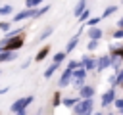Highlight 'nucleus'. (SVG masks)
<instances>
[{
    "label": "nucleus",
    "mask_w": 123,
    "mask_h": 115,
    "mask_svg": "<svg viewBox=\"0 0 123 115\" xmlns=\"http://www.w3.org/2000/svg\"><path fill=\"white\" fill-rule=\"evenodd\" d=\"M73 113L75 115H92L94 113V100L92 98H85V100H79L73 107Z\"/></svg>",
    "instance_id": "obj_1"
},
{
    "label": "nucleus",
    "mask_w": 123,
    "mask_h": 115,
    "mask_svg": "<svg viewBox=\"0 0 123 115\" xmlns=\"http://www.w3.org/2000/svg\"><path fill=\"white\" fill-rule=\"evenodd\" d=\"M33 102H35V96H31V94H29V96H23V98H17V100H15V102L10 105V111H12V113L23 111V109H27V107H29Z\"/></svg>",
    "instance_id": "obj_2"
},
{
    "label": "nucleus",
    "mask_w": 123,
    "mask_h": 115,
    "mask_svg": "<svg viewBox=\"0 0 123 115\" xmlns=\"http://www.w3.org/2000/svg\"><path fill=\"white\" fill-rule=\"evenodd\" d=\"M23 42H25V33H23V34H17V36H13V38H10V40H6V42H2L0 46H2L4 50L17 52L19 48H23Z\"/></svg>",
    "instance_id": "obj_3"
},
{
    "label": "nucleus",
    "mask_w": 123,
    "mask_h": 115,
    "mask_svg": "<svg viewBox=\"0 0 123 115\" xmlns=\"http://www.w3.org/2000/svg\"><path fill=\"white\" fill-rule=\"evenodd\" d=\"M86 75H88V71H86L83 65H79L77 69H73V84H75L77 88H81V86L85 84V79H86Z\"/></svg>",
    "instance_id": "obj_4"
},
{
    "label": "nucleus",
    "mask_w": 123,
    "mask_h": 115,
    "mask_svg": "<svg viewBox=\"0 0 123 115\" xmlns=\"http://www.w3.org/2000/svg\"><path fill=\"white\" fill-rule=\"evenodd\" d=\"M113 102H115V86L108 88V90H106V92L100 96V105H102V107L113 105Z\"/></svg>",
    "instance_id": "obj_5"
},
{
    "label": "nucleus",
    "mask_w": 123,
    "mask_h": 115,
    "mask_svg": "<svg viewBox=\"0 0 123 115\" xmlns=\"http://www.w3.org/2000/svg\"><path fill=\"white\" fill-rule=\"evenodd\" d=\"M35 12H37V8H25V10H21V12H17V13H13V21L17 23V21H25V19H33V17H35Z\"/></svg>",
    "instance_id": "obj_6"
},
{
    "label": "nucleus",
    "mask_w": 123,
    "mask_h": 115,
    "mask_svg": "<svg viewBox=\"0 0 123 115\" xmlns=\"http://www.w3.org/2000/svg\"><path fill=\"white\" fill-rule=\"evenodd\" d=\"M111 61H113V56H110V54L96 58V71H104V69H110V67H111Z\"/></svg>",
    "instance_id": "obj_7"
},
{
    "label": "nucleus",
    "mask_w": 123,
    "mask_h": 115,
    "mask_svg": "<svg viewBox=\"0 0 123 115\" xmlns=\"http://www.w3.org/2000/svg\"><path fill=\"white\" fill-rule=\"evenodd\" d=\"M71 82H73V71L65 67V71L60 75V80H58V84H60L62 88H65V86H69Z\"/></svg>",
    "instance_id": "obj_8"
},
{
    "label": "nucleus",
    "mask_w": 123,
    "mask_h": 115,
    "mask_svg": "<svg viewBox=\"0 0 123 115\" xmlns=\"http://www.w3.org/2000/svg\"><path fill=\"white\" fill-rule=\"evenodd\" d=\"M77 94L81 96V100H85V98H94V94H96V90H94V86H88V84H83L81 88H77Z\"/></svg>",
    "instance_id": "obj_9"
},
{
    "label": "nucleus",
    "mask_w": 123,
    "mask_h": 115,
    "mask_svg": "<svg viewBox=\"0 0 123 115\" xmlns=\"http://www.w3.org/2000/svg\"><path fill=\"white\" fill-rule=\"evenodd\" d=\"M86 36H88V40H100V38L104 36V31L94 25V27H88V29H86Z\"/></svg>",
    "instance_id": "obj_10"
},
{
    "label": "nucleus",
    "mask_w": 123,
    "mask_h": 115,
    "mask_svg": "<svg viewBox=\"0 0 123 115\" xmlns=\"http://www.w3.org/2000/svg\"><path fill=\"white\" fill-rule=\"evenodd\" d=\"M50 52H52V46L50 44H44L42 48H38V52H37V56L33 58L35 61H44L48 56H50Z\"/></svg>",
    "instance_id": "obj_11"
},
{
    "label": "nucleus",
    "mask_w": 123,
    "mask_h": 115,
    "mask_svg": "<svg viewBox=\"0 0 123 115\" xmlns=\"http://www.w3.org/2000/svg\"><path fill=\"white\" fill-rule=\"evenodd\" d=\"M81 65L90 73V71H94V69H96V58H94V56H83Z\"/></svg>",
    "instance_id": "obj_12"
},
{
    "label": "nucleus",
    "mask_w": 123,
    "mask_h": 115,
    "mask_svg": "<svg viewBox=\"0 0 123 115\" xmlns=\"http://www.w3.org/2000/svg\"><path fill=\"white\" fill-rule=\"evenodd\" d=\"M108 54L113 56V58H119L123 61V46H115V44H110L108 46Z\"/></svg>",
    "instance_id": "obj_13"
},
{
    "label": "nucleus",
    "mask_w": 123,
    "mask_h": 115,
    "mask_svg": "<svg viewBox=\"0 0 123 115\" xmlns=\"http://www.w3.org/2000/svg\"><path fill=\"white\" fill-rule=\"evenodd\" d=\"M86 8H88V0H79V2L75 4V8H73V15H75V17H79Z\"/></svg>",
    "instance_id": "obj_14"
},
{
    "label": "nucleus",
    "mask_w": 123,
    "mask_h": 115,
    "mask_svg": "<svg viewBox=\"0 0 123 115\" xmlns=\"http://www.w3.org/2000/svg\"><path fill=\"white\" fill-rule=\"evenodd\" d=\"M25 31H23V27H19V29H10L8 33H4V38L0 40V44L2 42H6V40H10V38H13V36H17V34H23Z\"/></svg>",
    "instance_id": "obj_15"
},
{
    "label": "nucleus",
    "mask_w": 123,
    "mask_h": 115,
    "mask_svg": "<svg viewBox=\"0 0 123 115\" xmlns=\"http://www.w3.org/2000/svg\"><path fill=\"white\" fill-rule=\"evenodd\" d=\"M13 59H15V52H12V50H4V48H2V52H0V63L13 61Z\"/></svg>",
    "instance_id": "obj_16"
},
{
    "label": "nucleus",
    "mask_w": 123,
    "mask_h": 115,
    "mask_svg": "<svg viewBox=\"0 0 123 115\" xmlns=\"http://www.w3.org/2000/svg\"><path fill=\"white\" fill-rule=\"evenodd\" d=\"M58 69H60V63H54V61H52V63H50V65H48V67L44 69L42 77H44V79H52V75H54V73H56Z\"/></svg>",
    "instance_id": "obj_17"
},
{
    "label": "nucleus",
    "mask_w": 123,
    "mask_h": 115,
    "mask_svg": "<svg viewBox=\"0 0 123 115\" xmlns=\"http://www.w3.org/2000/svg\"><path fill=\"white\" fill-rule=\"evenodd\" d=\"M79 100H81V96H79V94H77V96H69V98H63V100H62V105H65V107H71V109H73V107H75V104H77Z\"/></svg>",
    "instance_id": "obj_18"
},
{
    "label": "nucleus",
    "mask_w": 123,
    "mask_h": 115,
    "mask_svg": "<svg viewBox=\"0 0 123 115\" xmlns=\"http://www.w3.org/2000/svg\"><path fill=\"white\" fill-rule=\"evenodd\" d=\"M77 44H79V36L75 34L73 38H69V42H67V46H65V54H71V52L77 48Z\"/></svg>",
    "instance_id": "obj_19"
},
{
    "label": "nucleus",
    "mask_w": 123,
    "mask_h": 115,
    "mask_svg": "<svg viewBox=\"0 0 123 115\" xmlns=\"http://www.w3.org/2000/svg\"><path fill=\"white\" fill-rule=\"evenodd\" d=\"M46 12H50V6H48V4H44V6H38V8H37V12H35V17H33V19H38V17H42Z\"/></svg>",
    "instance_id": "obj_20"
},
{
    "label": "nucleus",
    "mask_w": 123,
    "mask_h": 115,
    "mask_svg": "<svg viewBox=\"0 0 123 115\" xmlns=\"http://www.w3.org/2000/svg\"><path fill=\"white\" fill-rule=\"evenodd\" d=\"M52 33H54V27H46V29H44V31H42V33L38 34L37 42H42V40H46V38H48V36H50Z\"/></svg>",
    "instance_id": "obj_21"
},
{
    "label": "nucleus",
    "mask_w": 123,
    "mask_h": 115,
    "mask_svg": "<svg viewBox=\"0 0 123 115\" xmlns=\"http://www.w3.org/2000/svg\"><path fill=\"white\" fill-rule=\"evenodd\" d=\"M115 12H117V6H108V8H106V10H104V12L100 13V17H102V19H106V17L113 15Z\"/></svg>",
    "instance_id": "obj_22"
},
{
    "label": "nucleus",
    "mask_w": 123,
    "mask_h": 115,
    "mask_svg": "<svg viewBox=\"0 0 123 115\" xmlns=\"http://www.w3.org/2000/svg\"><path fill=\"white\" fill-rule=\"evenodd\" d=\"M65 58H67L65 50H63V52H56V54H54V58H52V61H54V63H63V61H65Z\"/></svg>",
    "instance_id": "obj_23"
},
{
    "label": "nucleus",
    "mask_w": 123,
    "mask_h": 115,
    "mask_svg": "<svg viewBox=\"0 0 123 115\" xmlns=\"http://www.w3.org/2000/svg\"><path fill=\"white\" fill-rule=\"evenodd\" d=\"M62 94H60V90H56L54 92V96H52V107H58V105H62Z\"/></svg>",
    "instance_id": "obj_24"
},
{
    "label": "nucleus",
    "mask_w": 123,
    "mask_h": 115,
    "mask_svg": "<svg viewBox=\"0 0 123 115\" xmlns=\"http://www.w3.org/2000/svg\"><path fill=\"white\" fill-rule=\"evenodd\" d=\"M77 19H79V21H81V23H86V21H88V19H90V10H88V8H86V10H85V12H83V13H81V15H79V17H77Z\"/></svg>",
    "instance_id": "obj_25"
},
{
    "label": "nucleus",
    "mask_w": 123,
    "mask_h": 115,
    "mask_svg": "<svg viewBox=\"0 0 123 115\" xmlns=\"http://www.w3.org/2000/svg\"><path fill=\"white\" fill-rule=\"evenodd\" d=\"M98 46H100V40H88L86 50H88V52H94V50H98Z\"/></svg>",
    "instance_id": "obj_26"
},
{
    "label": "nucleus",
    "mask_w": 123,
    "mask_h": 115,
    "mask_svg": "<svg viewBox=\"0 0 123 115\" xmlns=\"http://www.w3.org/2000/svg\"><path fill=\"white\" fill-rule=\"evenodd\" d=\"M123 84V69H119L117 73H115V82H113V86H121Z\"/></svg>",
    "instance_id": "obj_27"
},
{
    "label": "nucleus",
    "mask_w": 123,
    "mask_h": 115,
    "mask_svg": "<svg viewBox=\"0 0 123 115\" xmlns=\"http://www.w3.org/2000/svg\"><path fill=\"white\" fill-rule=\"evenodd\" d=\"M42 0H25V8H38Z\"/></svg>",
    "instance_id": "obj_28"
},
{
    "label": "nucleus",
    "mask_w": 123,
    "mask_h": 115,
    "mask_svg": "<svg viewBox=\"0 0 123 115\" xmlns=\"http://www.w3.org/2000/svg\"><path fill=\"white\" fill-rule=\"evenodd\" d=\"M121 63H123V61H121L119 58H113V61H111V69H113V71L117 73V71L121 69Z\"/></svg>",
    "instance_id": "obj_29"
},
{
    "label": "nucleus",
    "mask_w": 123,
    "mask_h": 115,
    "mask_svg": "<svg viewBox=\"0 0 123 115\" xmlns=\"http://www.w3.org/2000/svg\"><path fill=\"white\" fill-rule=\"evenodd\" d=\"M100 21H102V17H90V19H88L85 25H86V27H94V25H98Z\"/></svg>",
    "instance_id": "obj_30"
},
{
    "label": "nucleus",
    "mask_w": 123,
    "mask_h": 115,
    "mask_svg": "<svg viewBox=\"0 0 123 115\" xmlns=\"http://www.w3.org/2000/svg\"><path fill=\"white\" fill-rule=\"evenodd\" d=\"M79 65H81V61H75V59H69V61H67V65H65V67H67V69H71V71H73V69H77V67H79Z\"/></svg>",
    "instance_id": "obj_31"
},
{
    "label": "nucleus",
    "mask_w": 123,
    "mask_h": 115,
    "mask_svg": "<svg viewBox=\"0 0 123 115\" xmlns=\"http://www.w3.org/2000/svg\"><path fill=\"white\" fill-rule=\"evenodd\" d=\"M10 29H12V23H10V21H0V31L8 33Z\"/></svg>",
    "instance_id": "obj_32"
},
{
    "label": "nucleus",
    "mask_w": 123,
    "mask_h": 115,
    "mask_svg": "<svg viewBox=\"0 0 123 115\" xmlns=\"http://www.w3.org/2000/svg\"><path fill=\"white\" fill-rule=\"evenodd\" d=\"M111 36H113V38H123V29H119V27H117V29L111 33Z\"/></svg>",
    "instance_id": "obj_33"
},
{
    "label": "nucleus",
    "mask_w": 123,
    "mask_h": 115,
    "mask_svg": "<svg viewBox=\"0 0 123 115\" xmlns=\"http://www.w3.org/2000/svg\"><path fill=\"white\" fill-rule=\"evenodd\" d=\"M113 105L119 109V111H123V98H115V102H113Z\"/></svg>",
    "instance_id": "obj_34"
},
{
    "label": "nucleus",
    "mask_w": 123,
    "mask_h": 115,
    "mask_svg": "<svg viewBox=\"0 0 123 115\" xmlns=\"http://www.w3.org/2000/svg\"><path fill=\"white\" fill-rule=\"evenodd\" d=\"M31 61H33V59H27V61H23V65H21V69H27V67L31 65Z\"/></svg>",
    "instance_id": "obj_35"
},
{
    "label": "nucleus",
    "mask_w": 123,
    "mask_h": 115,
    "mask_svg": "<svg viewBox=\"0 0 123 115\" xmlns=\"http://www.w3.org/2000/svg\"><path fill=\"white\" fill-rule=\"evenodd\" d=\"M8 90H10V86H4V88H0V96H4Z\"/></svg>",
    "instance_id": "obj_36"
},
{
    "label": "nucleus",
    "mask_w": 123,
    "mask_h": 115,
    "mask_svg": "<svg viewBox=\"0 0 123 115\" xmlns=\"http://www.w3.org/2000/svg\"><path fill=\"white\" fill-rule=\"evenodd\" d=\"M117 27H119V29H123V17H121V19L117 21Z\"/></svg>",
    "instance_id": "obj_37"
},
{
    "label": "nucleus",
    "mask_w": 123,
    "mask_h": 115,
    "mask_svg": "<svg viewBox=\"0 0 123 115\" xmlns=\"http://www.w3.org/2000/svg\"><path fill=\"white\" fill-rule=\"evenodd\" d=\"M13 115H27V109H23V111H17V113H13Z\"/></svg>",
    "instance_id": "obj_38"
},
{
    "label": "nucleus",
    "mask_w": 123,
    "mask_h": 115,
    "mask_svg": "<svg viewBox=\"0 0 123 115\" xmlns=\"http://www.w3.org/2000/svg\"><path fill=\"white\" fill-rule=\"evenodd\" d=\"M92 115H104V113H102V111H96V113H92Z\"/></svg>",
    "instance_id": "obj_39"
},
{
    "label": "nucleus",
    "mask_w": 123,
    "mask_h": 115,
    "mask_svg": "<svg viewBox=\"0 0 123 115\" xmlns=\"http://www.w3.org/2000/svg\"><path fill=\"white\" fill-rule=\"evenodd\" d=\"M108 115H113V113H108Z\"/></svg>",
    "instance_id": "obj_40"
},
{
    "label": "nucleus",
    "mask_w": 123,
    "mask_h": 115,
    "mask_svg": "<svg viewBox=\"0 0 123 115\" xmlns=\"http://www.w3.org/2000/svg\"><path fill=\"white\" fill-rule=\"evenodd\" d=\"M0 52H2V46H0Z\"/></svg>",
    "instance_id": "obj_41"
},
{
    "label": "nucleus",
    "mask_w": 123,
    "mask_h": 115,
    "mask_svg": "<svg viewBox=\"0 0 123 115\" xmlns=\"http://www.w3.org/2000/svg\"><path fill=\"white\" fill-rule=\"evenodd\" d=\"M121 115H123V111H121Z\"/></svg>",
    "instance_id": "obj_42"
},
{
    "label": "nucleus",
    "mask_w": 123,
    "mask_h": 115,
    "mask_svg": "<svg viewBox=\"0 0 123 115\" xmlns=\"http://www.w3.org/2000/svg\"><path fill=\"white\" fill-rule=\"evenodd\" d=\"M0 12H2V8H0Z\"/></svg>",
    "instance_id": "obj_43"
},
{
    "label": "nucleus",
    "mask_w": 123,
    "mask_h": 115,
    "mask_svg": "<svg viewBox=\"0 0 123 115\" xmlns=\"http://www.w3.org/2000/svg\"><path fill=\"white\" fill-rule=\"evenodd\" d=\"M121 2H123V0H121Z\"/></svg>",
    "instance_id": "obj_44"
},
{
    "label": "nucleus",
    "mask_w": 123,
    "mask_h": 115,
    "mask_svg": "<svg viewBox=\"0 0 123 115\" xmlns=\"http://www.w3.org/2000/svg\"><path fill=\"white\" fill-rule=\"evenodd\" d=\"M121 86H123V84H121Z\"/></svg>",
    "instance_id": "obj_45"
}]
</instances>
